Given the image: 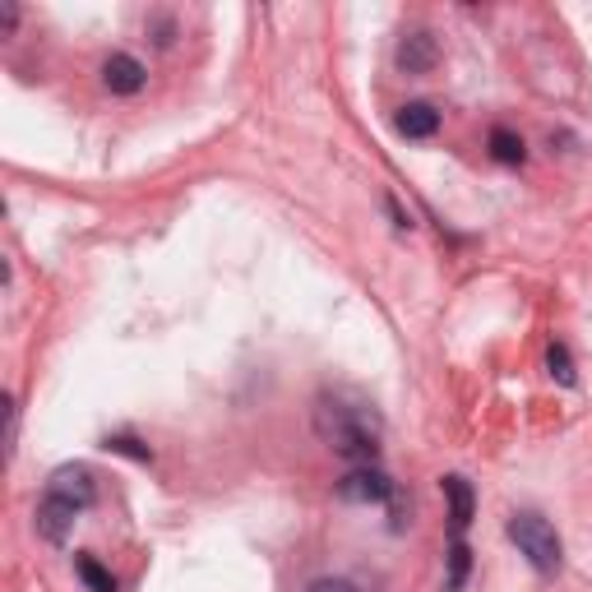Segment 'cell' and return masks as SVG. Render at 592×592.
I'll return each instance as SVG.
<instances>
[{
	"label": "cell",
	"mask_w": 592,
	"mask_h": 592,
	"mask_svg": "<svg viewBox=\"0 0 592 592\" xmlns=\"http://www.w3.org/2000/svg\"><path fill=\"white\" fill-rule=\"evenodd\" d=\"M393 125H399L403 139H431L435 130H440V112H435L431 102H407L399 116H393Z\"/></svg>",
	"instance_id": "9c48e42d"
},
{
	"label": "cell",
	"mask_w": 592,
	"mask_h": 592,
	"mask_svg": "<svg viewBox=\"0 0 592 592\" xmlns=\"http://www.w3.org/2000/svg\"><path fill=\"white\" fill-rule=\"evenodd\" d=\"M393 491H399V481L376 463H357L338 481V500H347V504H384V500H393Z\"/></svg>",
	"instance_id": "3957f363"
},
{
	"label": "cell",
	"mask_w": 592,
	"mask_h": 592,
	"mask_svg": "<svg viewBox=\"0 0 592 592\" xmlns=\"http://www.w3.org/2000/svg\"><path fill=\"white\" fill-rule=\"evenodd\" d=\"M102 83H107V93H116V98H135L144 83H148V70H144L135 56L116 52V56L102 60Z\"/></svg>",
	"instance_id": "5b68a950"
},
{
	"label": "cell",
	"mask_w": 592,
	"mask_h": 592,
	"mask_svg": "<svg viewBox=\"0 0 592 592\" xmlns=\"http://www.w3.org/2000/svg\"><path fill=\"white\" fill-rule=\"evenodd\" d=\"M468 569H472V551H468V546L463 541H454L449 546V592H458V588H463L468 583Z\"/></svg>",
	"instance_id": "7c38bea8"
},
{
	"label": "cell",
	"mask_w": 592,
	"mask_h": 592,
	"mask_svg": "<svg viewBox=\"0 0 592 592\" xmlns=\"http://www.w3.org/2000/svg\"><path fill=\"white\" fill-rule=\"evenodd\" d=\"M0 19H5V33H14V24H19V5H0Z\"/></svg>",
	"instance_id": "2e32d148"
},
{
	"label": "cell",
	"mask_w": 592,
	"mask_h": 592,
	"mask_svg": "<svg viewBox=\"0 0 592 592\" xmlns=\"http://www.w3.org/2000/svg\"><path fill=\"white\" fill-rule=\"evenodd\" d=\"M491 158L504 163V167H518L523 163V139L514 135V130H491Z\"/></svg>",
	"instance_id": "30bf717a"
},
{
	"label": "cell",
	"mask_w": 592,
	"mask_h": 592,
	"mask_svg": "<svg viewBox=\"0 0 592 592\" xmlns=\"http://www.w3.org/2000/svg\"><path fill=\"white\" fill-rule=\"evenodd\" d=\"M546 366H551V376H556L560 384H574V361H569V347H565V343L546 347Z\"/></svg>",
	"instance_id": "4fadbf2b"
},
{
	"label": "cell",
	"mask_w": 592,
	"mask_h": 592,
	"mask_svg": "<svg viewBox=\"0 0 592 592\" xmlns=\"http://www.w3.org/2000/svg\"><path fill=\"white\" fill-rule=\"evenodd\" d=\"M315 435L347 463H376L384 422L370 399L353 389H324L315 399Z\"/></svg>",
	"instance_id": "6da1fadb"
},
{
	"label": "cell",
	"mask_w": 592,
	"mask_h": 592,
	"mask_svg": "<svg viewBox=\"0 0 592 592\" xmlns=\"http://www.w3.org/2000/svg\"><path fill=\"white\" fill-rule=\"evenodd\" d=\"M435 60H440V47H435V37L431 33H407L399 42V70L403 75H431L435 70Z\"/></svg>",
	"instance_id": "8992f818"
},
{
	"label": "cell",
	"mask_w": 592,
	"mask_h": 592,
	"mask_svg": "<svg viewBox=\"0 0 592 592\" xmlns=\"http://www.w3.org/2000/svg\"><path fill=\"white\" fill-rule=\"evenodd\" d=\"M510 541L518 546L523 556H528V565L537 569V574H556V569H560L565 546H560L556 528L541 514H514L510 518Z\"/></svg>",
	"instance_id": "7a4b0ae2"
},
{
	"label": "cell",
	"mask_w": 592,
	"mask_h": 592,
	"mask_svg": "<svg viewBox=\"0 0 592 592\" xmlns=\"http://www.w3.org/2000/svg\"><path fill=\"white\" fill-rule=\"evenodd\" d=\"M440 491H445V500H449V523H454V533L463 537L468 523H472V510H477V495H472V487H468V477H445Z\"/></svg>",
	"instance_id": "ba28073f"
},
{
	"label": "cell",
	"mask_w": 592,
	"mask_h": 592,
	"mask_svg": "<svg viewBox=\"0 0 592 592\" xmlns=\"http://www.w3.org/2000/svg\"><path fill=\"white\" fill-rule=\"evenodd\" d=\"M83 510L79 504H70V500H60V495H42V504H37V537L42 541H52V546H65L70 541V533H75V518H79Z\"/></svg>",
	"instance_id": "277c9868"
},
{
	"label": "cell",
	"mask_w": 592,
	"mask_h": 592,
	"mask_svg": "<svg viewBox=\"0 0 592 592\" xmlns=\"http://www.w3.org/2000/svg\"><path fill=\"white\" fill-rule=\"evenodd\" d=\"M305 592H357V588L347 583V579H315V583L305 588Z\"/></svg>",
	"instance_id": "9a60e30c"
},
{
	"label": "cell",
	"mask_w": 592,
	"mask_h": 592,
	"mask_svg": "<svg viewBox=\"0 0 592 592\" xmlns=\"http://www.w3.org/2000/svg\"><path fill=\"white\" fill-rule=\"evenodd\" d=\"M47 491L60 495V500H70V504H79V510H89V504H93V472L89 468H56L52 481H47Z\"/></svg>",
	"instance_id": "52a82bcc"
},
{
	"label": "cell",
	"mask_w": 592,
	"mask_h": 592,
	"mask_svg": "<svg viewBox=\"0 0 592 592\" xmlns=\"http://www.w3.org/2000/svg\"><path fill=\"white\" fill-rule=\"evenodd\" d=\"M107 449H116V454H130V458H139V463H148V449L139 445V440H130V435H112V440H107Z\"/></svg>",
	"instance_id": "5bb4252c"
},
{
	"label": "cell",
	"mask_w": 592,
	"mask_h": 592,
	"mask_svg": "<svg viewBox=\"0 0 592 592\" xmlns=\"http://www.w3.org/2000/svg\"><path fill=\"white\" fill-rule=\"evenodd\" d=\"M75 574L83 579V588H89V592H116V579L107 574L93 556H75Z\"/></svg>",
	"instance_id": "8fae6325"
}]
</instances>
